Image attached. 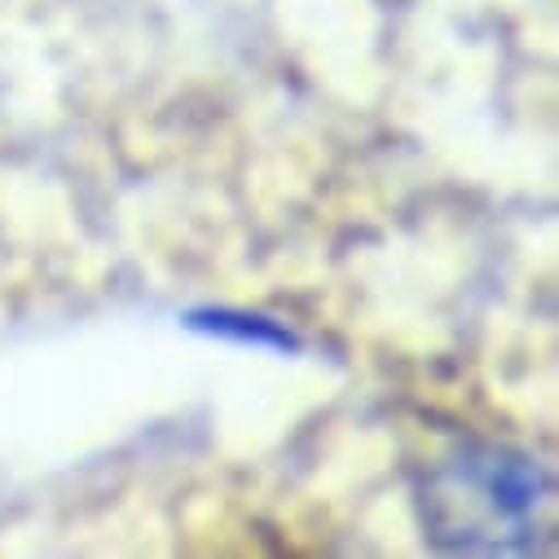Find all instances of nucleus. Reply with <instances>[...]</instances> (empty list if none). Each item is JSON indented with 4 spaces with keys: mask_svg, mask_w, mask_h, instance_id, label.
Wrapping results in <instances>:
<instances>
[{
    "mask_svg": "<svg viewBox=\"0 0 559 559\" xmlns=\"http://www.w3.org/2000/svg\"><path fill=\"white\" fill-rule=\"evenodd\" d=\"M190 331L221 335V340L251 344V348H273V353H296V348H300V340H296L283 322H269V318H255V313H234V309H203V313H190Z\"/></svg>",
    "mask_w": 559,
    "mask_h": 559,
    "instance_id": "nucleus-2",
    "label": "nucleus"
},
{
    "mask_svg": "<svg viewBox=\"0 0 559 559\" xmlns=\"http://www.w3.org/2000/svg\"><path fill=\"white\" fill-rule=\"evenodd\" d=\"M418 520L450 555H550L555 480L511 445H463L418 485Z\"/></svg>",
    "mask_w": 559,
    "mask_h": 559,
    "instance_id": "nucleus-1",
    "label": "nucleus"
}]
</instances>
